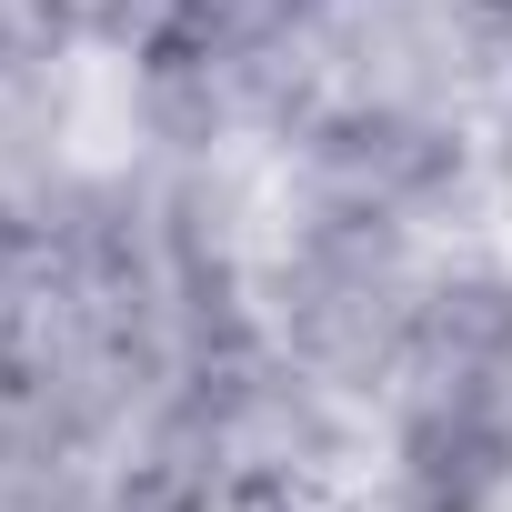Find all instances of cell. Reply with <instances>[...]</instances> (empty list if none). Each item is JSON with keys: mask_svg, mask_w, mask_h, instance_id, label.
<instances>
[{"mask_svg": "<svg viewBox=\"0 0 512 512\" xmlns=\"http://www.w3.org/2000/svg\"><path fill=\"white\" fill-rule=\"evenodd\" d=\"M11 51H51V41H21L11 21H0V71H11Z\"/></svg>", "mask_w": 512, "mask_h": 512, "instance_id": "obj_5", "label": "cell"}, {"mask_svg": "<svg viewBox=\"0 0 512 512\" xmlns=\"http://www.w3.org/2000/svg\"><path fill=\"white\" fill-rule=\"evenodd\" d=\"M392 382L512 402V262L502 251H432V282H422V312H412Z\"/></svg>", "mask_w": 512, "mask_h": 512, "instance_id": "obj_4", "label": "cell"}, {"mask_svg": "<svg viewBox=\"0 0 512 512\" xmlns=\"http://www.w3.org/2000/svg\"><path fill=\"white\" fill-rule=\"evenodd\" d=\"M432 282V241L372 211H322V201H282V221L262 231V272H251V302H262V342L282 362H302L312 382H332L342 402H382L412 342Z\"/></svg>", "mask_w": 512, "mask_h": 512, "instance_id": "obj_1", "label": "cell"}, {"mask_svg": "<svg viewBox=\"0 0 512 512\" xmlns=\"http://www.w3.org/2000/svg\"><path fill=\"white\" fill-rule=\"evenodd\" d=\"M272 151H282V201L372 211L422 241H442L492 191L472 111H422V101H312Z\"/></svg>", "mask_w": 512, "mask_h": 512, "instance_id": "obj_2", "label": "cell"}, {"mask_svg": "<svg viewBox=\"0 0 512 512\" xmlns=\"http://www.w3.org/2000/svg\"><path fill=\"white\" fill-rule=\"evenodd\" d=\"M372 482L382 512H512V402L392 382L372 402Z\"/></svg>", "mask_w": 512, "mask_h": 512, "instance_id": "obj_3", "label": "cell"}]
</instances>
